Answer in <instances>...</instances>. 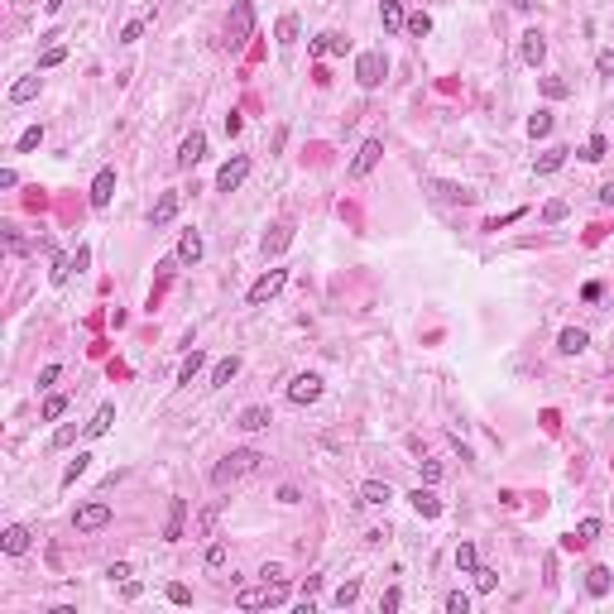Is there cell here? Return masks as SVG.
Returning a JSON list of instances; mask_svg holds the SVG:
<instances>
[{
    "label": "cell",
    "mask_w": 614,
    "mask_h": 614,
    "mask_svg": "<svg viewBox=\"0 0 614 614\" xmlns=\"http://www.w3.org/2000/svg\"><path fill=\"white\" fill-rule=\"evenodd\" d=\"M475 566H480V557H475V542H461V547H456V571L475 576Z\"/></svg>",
    "instance_id": "cell-31"
},
{
    "label": "cell",
    "mask_w": 614,
    "mask_h": 614,
    "mask_svg": "<svg viewBox=\"0 0 614 614\" xmlns=\"http://www.w3.org/2000/svg\"><path fill=\"white\" fill-rule=\"evenodd\" d=\"M576 537H581V547L595 542V537H600V518H581V523H576Z\"/></svg>",
    "instance_id": "cell-43"
},
{
    "label": "cell",
    "mask_w": 614,
    "mask_h": 614,
    "mask_svg": "<svg viewBox=\"0 0 614 614\" xmlns=\"http://www.w3.org/2000/svg\"><path fill=\"white\" fill-rule=\"evenodd\" d=\"M298 499H302V494H298L293 485H283V490H279V504H298Z\"/></svg>",
    "instance_id": "cell-59"
},
{
    "label": "cell",
    "mask_w": 614,
    "mask_h": 614,
    "mask_svg": "<svg viewBox=\"0 0 614 614\" xmlns=\"http://www.w3.org/2000/svg\"><path fill=\"white\" fill-rule=\"evenodd\" d=\"M408 34H413V39H423V34H432V15H423V10H418V15H408Z\"/></svg>",
    "instance_id": "cell-42"
},
{
    "label": "cell",
    "mask_w": 614,
    "mask_h": 614,
    "mask_svg": "<svg viewBox=\"0 0 614 614\" xmlns=\"http://www.w3.org/2000/svg\"><path fill=\"white\" fill-rule=\"evenodd\" d=\"M202 365H207V355H202V350H192V355L183 360V370H178V384H192V379L202 374Z\"/></svg>",
    "instance_id": "cell-32"
},
{
    "label": "cell",
    "mask_w": 614,
    "mask_h": 614,
    "mask_svg": "<svg viewBox=\"0 0 614 614\" xmlns=\"http://www.w3.org/2000/svg\"><path fill=\"white\" fill-rule=\"evenodd\" d=\"M110 423H115V403H101V408H96V418H91L82 432H87V437H106Z\"/></svg>",
    "instance_id": "cell-25"
},
{
    "label": "cell",
    "mask_w": 614,
    "mask_h": 614,
    "mask_svg": "<svg viewBox=\"0 0 614 614\" xmlns=\"http://www.w3.org/2000/svg\"><path fill=\"white\" fill-rule=\"evenodd\" d=\"M241 125H245L241 110H231V115H226V134H241Z\"/></svg>",
    "instance_id": "cell-60"
},
{
    "label": "cell",
    "mask_w": 614,
    "mask_h": 614,
    "mask_svg": "<svg viewBox=\"0 0 614 614\" xmlns=\"http://www.w3.org/2000/svg\"><path fill=\"white\" fill-rule=\"evenodd\" d=\"M423 480H428V485L442 480V461H423Z\"/></svg>",
    "instance_id": "cell-53"
},
{
    "label": "cell",
    "mask_w": 614,
    "mask_h": 614,
    "mask_svg": "<svg viewBox=\"0 0 614 614\" xmlns=\"http://www.w3.org/2000/svg\"><path fill=\"white\" fill-rule=\"evenodd\" d=\"M202 260V236L197 231H183V241H178V264H197Z\"/></svg>",
    "instance_id": "cell-24"
},
{
    "label": "cell",
    "mask_w": 614,
    "mask_h": 614,
    "mask_svg": "<svg viewBox=\"0 0 614 614\" xmlns=\"http://www.w3.org/2000/svg\"><path fill=\"white\" fill-rule=\"evenodd\" d=\"M566 154H571V149H561V144H557V149H547V154H542V159L533 163V173H537V178H547V173H557L561 163H566Z\"/></svg>",
    "instance_id": "cell-28"
},
{
    "label": "cell",
    "mask_w": 614,
    "mask_h": 614,
    "mask_svg": "<svg viewBox=\"0 0 614 614\" xmlns=\"http://www.w3.org/2000/svg\"><path fill=\"white\" fill-rule=\"evenodd\" d=\"M331 600H336V610H346V605H355V600H360V581H346V586L336 590Z\"/></svg>",
    "instance_id": "cell-40"
},
{
    "label": "cell",
    "mask_w": 614,
    "mask_h": 614,
    "mask_svg": "<svg viewBox=\"0 0 614 614\" xmlns=\"http://www.w3.org/2000/svg\"><path fill=\"white\" fill-rule=\"evenodd\" d=\"M307 49H312V58H321V53H346L350 39H346V34H336V29H326V34H317Z\"/></svg>",
    "instance_id": "cell-14"
},
{
    "label": "cell",
    "mask_w": 614,
    "mask_h": 614,
    "mask_svg": "<svg viewBox=\"0 0 614 614\" xmlns=\"http://www.w3.org/2000/svg\"><path fill=\"white\" fill-rule=\"evenodd\" d=\"M518 53H523L528 68H537V63L547 58V39H542V29H528V34H523V49H518Z\"/></svg>",
    "instance_id": "cell-15"
},
{
    "label": "cell",
    "mask_w": 614,
    "mask_h": 614,
    "mask_svg": "<svg viewBox=\"0 0 614 614\" xmlns=\"http://www.w3.org/2000/svg\"><path fill=\"white\" fill-rule=\"evenodd\" d=\"M384 159V139H365L360 144V154L350 159V178H365V173H374V163Z\"/></svg>",
    "instance_id": "cell-8"
},
{
    "label": "cell",
    "mask_w": 614,
    "mask_h": 614,
    "mask_svg": "<svg viewBox=\"0 0 614 614\" xmlns=\"http://www.w3.org/2000/svg\"><path fill=\"white\" fill-rule=\"evenodd\" d=\"M566 212H571L566 202H547V207H542V221H547V226H557V221H566Z\"/></svg>",
    "instance_id": "cell-46"
},
{
    "label": "cell",
    "mask_w": 614,
    "mask_h": 614,
    "mask_svg": "<svg viewBox=\"0 0 614 614\" xmlns=\"http://www.w3.org/2000/svg\"><path fill=\"white\" fill-rule=\"evenodd\" d=\"M236 605H241V610H269V605H274V595H269V581L260 590H241V595H236Z\"/></svg>",
    "instance_id": "cell-26"
},
{
    "label": "cell",
    "mask_w": 614,
    "mask_h": 614,
    "mask_svg": "<svg viewBox=\"0 0 614 614\" xmlns=\"http://www.w3.org/2000/svg\"><path fill=\"white\" fill-rule=\"evenodd\" d=\"M63 413H68V394H49L44 399V423H58Z\"/></svg>",
    "instance_id": "cell-34"
},
{
    "label": "cell",
    "mask_w": 614,
    "mask_h": 614,
    "mask_svg": "<svg viewBox=\"0 0 614 614\" xmlns=\"http://www.w3.org/2000/svg\"><path fill=\"white\" fill-rule=\"evenodd\" d=\"M87 466H91V456L82 452V456H77V461H72V466H68V471H63V485H77V480H82V475H87Z\"/></svg>",
    "instance_id": "cell-41"
},
{
    "label": "cell",
    "mask_w": 614,
    "mask_h": 614,
    "mask_svg": "<svg viewBox=\"0 0 614 614\" xmlns=\"http://www.w3.org/2000/svg\"><path fill=\"white\" fill-rule=\"evenodd\" d=\"M110 197H115V168H101L91 178V207L101 212V207H110Z\"/></svg>",
    "instance_id": "cell-13"
},
{
    "label": "cell",
    "mask_w": 614,
    "mask_h": 614,
    "mask_svg": "<svg viewBox=\"0 0 614 614\" xmlns=\"http://www.w3.org/2000/svg\"><path fill=\"white\" fill-rule=\"evenodd\" d=\"M226 557H231V547H226V542H212V547H207V566H212V571H221V566H226Z\"/></svg>",
    "instance_id": "cell-44"
},
{
    "label": "cell",
    "mask_w": 614,
    "mask_h": 614,
    "mask_svg": "<svg viewBox=\"0 0 614 614\" xmlns=\"http://www.w3.org/2000/svg\"><path fill=\"white\" fill-rule=\"evenodd\" d=\"M34 96H39V72H34V77H20L15 87H10V101H15V106H25V101H34Z\"/></svg>",
    "instance_id": "cell-29"
},
{
    "label": "cell",
    "mask_w": 614,
    "mask_h": 614,
    "mask_svg": "<svg viewBox=\"0 0 614 614\" xmlns=\"http://www.w3.org/2000/svg\"><path fill=\"white\" fill-rule=\"evenodd\" d=\"M245 178H250V159H245V154H231V159L216 168V192H236Z\"/></svg>",
    "instance_id": "cell-5"
},
{
    "label": "cell",
    "mask_w": 614,
    "mask_h": 614,
    "mask_svg": "<svg viewBox=\"0 0 614 614\" xmlns=\"http://www.w3.org/2000/svg\"><path fill=\"white\" fill-rule=\"evenodd\" d=\"M250 34H255V5H250V0H236V5H231V20H226V39H231V44H245Z\"/></svg>",
    "instance_id": "cell-4"
},
{
    "label": "cell",
    "mask_w": 614,
    "mask_h": 614,
    "mask_svg": "<svg viewBox=\"0 0 614 614\" xmlns=\"http://www.w3.org/2000/svg\"><path fill=\"white\" fill-rule=\"evenodd\" d=\"M63 58H68V49H58V44H53V49H49V53L39 58V72H49V68H58V63H63Z\"/></svg>",
    "instance_id": "cell-50"
},
{
    "label": "cell",
    "mask_w": 614,
    "mask_h": 614,
    "mask_svg": "<svg viewBox=\"0 0 614 614\" xmlns=\"http://www.w3.org/2000/svg\"><path fill=\"white\" fill-rule=\"evenodd\" d=\"M29 542H34V533H29L25 523H10V528L0 533V547H5L10 557H25V552H29Z\"/></svg>",
    "instance_id": "cell-12"
},
{
    "label": "cell",
    "mask_w": 614,
    "mask_h": 614,
    "mask_svg": "<svg viewBox=\"0 0 614 614\" xmlns=\"http://www.w3.org/2000/svg\"><path fill=\"white\" fill-rule=\"evenodd\" d=\"M269 423H274V413H269L264 403H250V408L241 413V423H236V428H241V432H264Z\"/></svg>",
    "instance_id": "cell-16"
},
{
    "label": "cell",
    "mask_w": 614,
    "mask_h": 614,
    "mask_svg": "<svg viewBox=\"0 0 614 614\" xmlns=\"http://www.w3.org/2000/svg\"><path fill=\"white\" fill-rule=\"evenodd\" d=\"M183 523H187V499H173V504H168V523H163V542H178V537H183Z\"/></svg>",
    "instance_id": "cell-17"
},
{
    "label": "cell",
    "mask_w": 614,
    "mask_h": 614,
    "mask_svg": "<svg viewBox=\"0 0 614 614\" xmlns=\"http://www.w3.org/2000/svg\"><path fill=\"white\" fill-rule=\"evenodd\" d=\"M408 504H413V513H423V518H437V513H442V499H437L432 490H413Z\"/></svg>",
    "instance_id": "cell-23"
},
{
    "label": "cell",
    "mask_w": 614,
    "mask_h": 614,
    "mask_svg": "<svg viewBox=\"0 0 614 614\" xmlns=\"http://www.w3.org/2000/svg\"><path fill=\"white\" fill-rule=\"evenodd\" d=\"M139 34H144V20H130V25L120 29V44H134V39H139Z\"/></svg>",
    "instance_id": "cell-52"
},
{
    "label": "cell",
    "mask_w": 614,
    "mask_h": 614,
    "mask_svg": "<svg viewBox=\"0 0 614 614\" xmlns=\"http://www.w3.org/2000/svg\"><path fill=\"white\" fill-rule=\"evenodd\" d=\"M442 202H475V192L471 187H461V183H447V178H437V183H428Z\"/></svg>",
    "instance_id": "cell-22"
},
{
    "label": "cell",
    "mask_w": 614,
    "mask_h": 614,
    "mask_svg": "<svg viewBox=\"0 0 614 614\" xmlns=\"http://www.w3.org/2000/svg\"><path fill=\"white\" fill-rule=\"evenodd\" d=\"M110 523V504H101V499H91V504H82L77 513H72V528L77 533H96V528H106Z\"/></svg>",
    "instance_id": "cell-6"
},
{
    "label": "cell",
    "mask_w": 614,
    "mask_h": 614,
    "mask_svg": "<svg viewBox=\"0 0 614 614\" xmlns=\"http://www.w3.org/2000/svg\"><path fill=\"white\" fill-rule=\"evenodd\" d=\"M566 91H571V82H566V77H542V96H547V101H561Z\"/></svg>",
    "instance_id": "cell-37"
},
{
    "label": "cell",
    "mask_w": 614,
    "mask_h": 614,
    "mask_svg": "<svg viewBox=\"0 0 614 614\" xmlns=\"http://www.w3.org/2000/svg\"><path fill=\"white\" fill-rule=\"evenodd\" d=\"M260 576H264V581H283V566H279V561H264Z\"/></svg>",
    "instance_id": "cell-56"
},
{
    "label": "cell",
    "mask_w": 614,
    "mask_h": 614,
    "mask_svg": "<svg viewBox=\"0 0 614 614\" xmlns=\"http://www.w3.org/2000/svg\"><path fill=\"white\" fill-rule=\"evenodd\" d=\"M600 202H605V207H614V183H605V187H600Z\"/></svg>",
    "instance_id": "cell-61"
},
{
    "label": "cell",
    "mask_w": 614,
    "mask_h": 614,
    "mask_svg": "<svg viewBox=\"0 0 614 614\" xmlns=\"http://www.w3.org/2000/svg\"><path fill=\"white\" fill-rule=\"evenodd\" d=\"M106 576H110V581H130L134 571H130V561H115V566H110Z\"/></svg>",
    "instance_id": "cell-55"
},
{
    "label": "cell",
    "mask_w": 614,
    "mask_h": 614,
    "mask_svg": "<svg viewBox=\"0 0 614 614\" xmlns=\"http://www.w3.org/2000/svg\"><path fill=\"white\" fill-rule=\"evenodd\" d=\"M168 600H173V605H192V590H187L183 581H173V586H168Z\"/></svg>",
    "instance_id": "cell-51"
},
{
    "label": "cell",
    "mask_w": 614,
    "mask_h": 614,
    "mask_svg": "<svg viewBox=\"0 0 614 614\" xmlns=\"http://www.w3.org/2000/svg\"><path fill=\"white\" fill-rule=\"evenodd\" d=\"M283 283H288V269H269V274H260V279L250 283L245 302H250V307H264L269 298H279V293H283Z\"/></svg>",
    "instance_id": "cell-3"
},
{
    "label": "cell",
    "mask_w": 614,
    "mask_h": 614,
    "mask_svg": "<svg viewBox=\"0 0 614 614\" xmlns=\"http://www.w3.org/2000/svg\"><path fill=\"white\" fill-rule=\"evenodd\" d=\"M321 399V374H312V370H302V374H293V384H288V403H317Z\"/></svg>",
    "instance_id": "cell-7"
},
{
    "label": "cell",
    "mask_w": 614,
    "mask_h": 614,
    "mask_svg": "<svg viewBox=\"0 0 614 614\" xmlns=\"http://www.w3.org/2000/svg\"><path fill=\"white\" fill-rule=\"evenodd\" d=\"M202 159H207V134H202V130H192L183 144H178V168H197Z\"/></svg>",
    "instance_id": "cell-9"
},
{
    "label": "cell",
    "mask_w": 614,
    "mask_h": 614,
    "mask_svg": "<svg viewBox=\"0 0 614 614\" xmlns=\"http://www.w3.org/2000/svg\"><path fill=\"white\" fill-rule=\"evenodd\" d=\"M494 586H499V571H494V566H475V590H480V595H490Z\"/></svg>",
    "instance_id": "cell-38"
},
{
    "label": "cell",
    "mask_w": 614,
    "mask_h": 614,
    "mask_svg": "<svg viewBox=\"0 0 614 614\" xmlns=\"http://www.w3.org/2000/svg\"><path fill=\"white\" fill-rule=\"evenodd\" d=\"M274 39H279V44H293L298 39V15H283V20L274 25Z\"/></svg>",
    "instance_id": "cell-36"
},
{
    "label": "cell",
    "mask_w": 614,
    "mask_h": 614,
    "mask_svg": "<svg viewBox=\"0 0 614 614\" xmlns=\"http://www.w3.org/2000/svg\"><path fill=\"white\" fill-rule=\"evenodd\" d=\"M586 346H590V336L581 331V326H566V331L557 336V350H561V355H581Z\"/></svg>",
    "instance_id": "cell-20"
},
{
    "label": "cell",
    "mask_w": 614,
    "mask_h": 614,
    "mask_svg": "<svg viewBox=\"0 0 614 614\" xmlns=\"http://www.w3.org/2000/svg\"><path fill=\"white\" fill-rule=\"evenodd\" d=\"M72 442H77V423H63L53 432V447H72Z\"/></svg>",
    "instance_id": "cell-48"
},
{
    "label": "cell",
    "mask_w": 614,
    "mask_h": 614,
    "mask_svg": "<svg viewBox=\"0 0 614 614\" xmlns=\"http://www.w3.org/2000/svg\"><path fill=\"white\" fill-rule=\"evenodd\" d=\"M288 245H293V226H288V221H279V226H269V236L260 241V250L274 260V255H283Z\"/></svg>",
    "instance_id": "cell-11"
},
{
    "label": "cell",
    "mask_w": 614,
    "mask_h": 614,
    "mask_svg": "<svg viewBox=\"0 0 614 614\" xmlns=\"http://www.w3.org/2000/svg\"><path fill=\"white\" fill-rule=\"evenodd\" d=\"M221 509H226V499H216V504L202 509V518H197V537H212V533H216V518H221Z\"/></svg>",
    "instance_id": "cell-30"
},
{
    "label": "cell",
    "mask_w": 614,
    "mask_h": 614,
    "mask_svg": "<svg viewBox=\"0 0 614 614\" xmlns=\"http://www.w3.org/2000/svg\"><path fill=\"white\" fill-rule=\"evenodd\" d=\"M384 77H389V58L379 53V49H370V53H360V58H355V82H360L365 91L384 87Z\"/></svg>",
    "instance_id": "cell-2"
},
{
    "label": "cell",
    "mask_w": 614,
    "mask_h": 614,
    "mask_svg": "<svg viewBox=\"0 0 614 614\" xmlns=\"http://www.w3.org/2000/svg\"><path fill=\"white\" fill-rule=\"evenodd\" d=\"M552 125H557V120H552V110H533V115H528V134H533V139L552 134Z\"/></svg>",
    "instance_id": "cell-33"
},
{
    "label": "cell",
    "mask_w": 614,
    "mask_h": 614,
    "mask_svg": "<svg viewBox=\"0 0 614 614\" xmlns=\"http://www.w3.org/2000/svg\"><path fill=\"white\" fill-rule=\"evenodd\" d=\"M236 374H241V355H226V360H216V370H212V389L231 384Z\"/></svg>",
    "instance_id": "cell-27"
},
{
    "label": "cell",
    "mask_w": 614,
    "mask_h": 614,
    "mask_svg": "<svg viewBox=\"0 0 614 614\" xmlns=\"http://www.w3.org/2000/svg\"><path fill=\"white\" fill-rule=\"evenodd\" d=\"M586 590L595 595V600H605V595L614 590V571H610V566H590V571H586Z\"/></svg>",
    "instance_id": "cell-18"
},
{
    "label": "cell",
    "mask_w": 614,
    "mask_h": 614,
    "mask_svg": "<svg viewBox=\"0 0 614 614\" xmlns=\"http://www.w3.org/2000/svg\"><path fill=\"white\" fill-rule=\"evenodd\" d=\"M595 72H600V77H614V49H600V53H595Z\"/></svg>",
    "instance_id": "cell-47"
},
{
    "label": "cell",
    "mask_w": 614,
    "mask_h": 614,
    "mask_svg": "<svg viewBox=\"0 0 614 614\" xmlns=\"http://www.w3.org/2000/svg\"><path fill=\"white\" fill-rule=\"evenodd\" d=\"M87 264H91V250H87V245H77V250H72V269H77V274H82V269H87Z\"/></svg>",
    "instance_id": "cell-54"
},
{
    "label": "cell",
    "mask_w": 614,
    "mask_h": 614,
    "mask_svg": "<svg viewBox=\"0 0 614 614\" xmlns=\"http://www.w3.org/2000/svg\"><path fill=\"white\" fill-rule=\"evenodd\" d=\"M379 20H384V34H399L408 25V15H403V0H379Z\"/></svg>",
    "instance_id": "cell-19"
},
{
    "label": "cell",
    "mask_w": 614,
    "mask_h": 614,
    "mask_svg": "<svg viewBox=\"0 0 614 614\" xmlns=\"http://www.w3.org/2000/svg\"><path fill=\"white\" fill-rule=\"evenodd\" d=\"M389 499H394V490H389L384 480H365V485H360V504H374V509H384Z\"/></svg>",
    "instance_id": "cell-21"
},
{
    "label": "cell",
    "mask_w": 614,
    "mask_h": 614,
    "mask_svg": "<svg viewBox=\"0 0 614 614\" xmlns=\"http://www.w3.org/2000/svg\"><path fill=\"white\" fill-rule=\"evenodd\" d=\"M518 216H523V212H509V216H490V221H485V231H499V226H509V221H518Z\"/></svg>",
    "instance_id": "cell-57"
},
{
    "label": "cell",
    "mask_w": 614,
    "mask_h": 614,
    "mask_svg": "<svg viewBox=\"0 0 614 614\" xmlns=\"http://www.w3.org/2000/svg\"><path fill=\"white\" fill-rule=\"evenodd\" d=\"M53 379H58V365H44V370H39V389H49Z\"/></svg>",
    "instance_id": "cell-58"
},
{
    "label": "cell",
    "mask_w": 614,
    "mask_h": 614,
    "mask_svg": "<svg viewBox=\"0 0 614 614\" xmlns=\"http://www.w3.org/2000/svg\"><path fill=\"white\" fill-rule=\"evenodd\" d=\"M39 144H44V125H29V130L20 134V154H34Z\"/></svg>",
    "instance_id": "cell-39"
},
{
    "label": "cell",
    "mask_w": 614,
    "mask_h": 614,
    "mask_svg": "<svg viewBox=\"0 0 614 614\" xmlns=\"http://www.w3.org/2000/svg\"><path fill=\"white\" fill-rule=\"evenodd\" d=\"M399 605H403V590H399V586H389V590H384V600H379V610H384V614H394Z\"/></svg>",
    "instance_id": "cell-49"
},
{
    "label": "cell",
    "mask_w": 614,
    "mask_h": 614,
    "mask_svg": "<svg viewBox=\"0 0 614 614\" xmlns=\"http://www.w3.org/2000/svg\"><path fill=\"white\" fill-rule=\"evenodd\" d=\"M447 614H471V595H466V590H452V595H447Z\"/></svg>",
    "instance_id": "cell-45"
},
{
    "label": "cell",
    "mask_w": 614,
    "mask_h": 614,
    "mask_svg": "<svg viewBox=\"0 0 614 614\" xmlns=\"http://www.w3.org/2000/svg\"><path fill=\"white\" fill-rule=\"evenodd\" d=\"M178 207H183V192H163L159 202H154V212H149V226H154V231H163V226L178 216Z\"/></svg>",
    "instance_id": "cell-10"
},
{
    "label": "cell",
    "mask_w": 614,
    "mask_h": 614,
    "mask_svg": "<svg viewBox=\"0 0 614 614\" xmlns=\"http://www.w3.org/2000/svg\"><path fill=\"white\" fill-rule=\"evenodd\" d=\"M260 466H264V452L241 447V452L221 456V466L212 471V485H216V490H226V485H236V480H250V475H260Z\"/></svg>",
    "instance_id": "cell-1"
},
{
    "label": "cell",
    "mask_w": 614,
    "mask_h": 614,
    "mask_svg": "<svg viewBox=\"0 0 614 614\" xmlns=\"http://www.w3.org/2000/svg\"><path fill=\"white\" fill-rule=\"evenodd\" d=\"M605 149H610V144H605V134H590L586 149H581V159H586V163H600V159H605Z\"/></svg>",
    "instance_id": "cell-35"
}]
</instances>
